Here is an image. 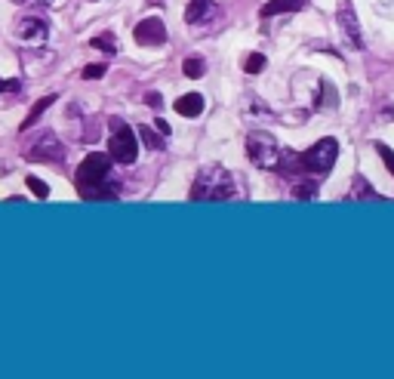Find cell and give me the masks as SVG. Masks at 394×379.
<instances>
[{"label":"cell","instance_id":"6da1fadb","mask_svg":"<svg viewBox=\"0 0 394 379\" xmlns=\"http://www.w3.org/2000/svg\"><path fill=\"white\" fill-rule=\"evenodd\" d=\"M78 191L83 201H115L117 198V185L111 182V157L92 151L83 157V164L78 166Z\"/></svg>","mask_w":394,"mask_h":379},{"label":"cell","instance_id":"7a4b0ae2","mask_svg":"<svg viewBox=\"0 0 394 379\" xmlns=\"http://www.w3.org/2000/svg\"><path fill=\"white\" fill-rule=\"evenodd\" d=\"M234 179L225 166H203L191 185V201H231Z\"/></svg>","mask_w":394,"mask_h":379},{"label":"cell","instance_id":"3957f363","mask_svg":"<svg viewBox=\"0 0 394 379\" xmlns=\"http://www.w3.org/2000/svg\"><path fill=\"white\" fill-rule=\"evenodd\" d=\"M247 154L250 161L262 166V170H277L280 166V145L275 142V136L265 129H252L247 136Z\"/></svg>","mask_w":394,"mask_h":379},{"label":"cell","instance_id":"277c9868","mask_svg":"<svg viewBox=\"0 0 394 379\" xmlns=\"http://www.w3.org/2000/svg\"><path fill=\"white\" fill-rule=\"evenodd\" d=\"M111 124H115V133H111V142H108L111 161H117V164H124V166L136 164V157H139L136 133L127 124H120V120H111Z\"/></svg>","mask_w":394,"mask_h":379},{"label":"cell","instance_id":"5b68a950","mask_svg":"<svg viewBox=\"0 0 394 379\" xmlns=\"http://www.w3.org/2000/svg\"><path fill=\"white\" fill-rule=\"evenodd\" d=\"M336 157H339V142H336V139H321V142H314L302 154V170L326 173V170H333Z\"/></svg>","mask_w":394,"mask_h":379},{"label":"cell","instance_id":"8992f818","mask_svg":"<svg viewBox=\"0 0 394 379\" xmlns=\"http://www.w3.org/2000/svg\"><path fill=\"white\" fill-rule=\"evenodd\" d=\"M25 157L28 161H37V164H62L65 161V145L55 139V133H43Z\"/></svg>","mask_w":394,"mask_h":379},{"label":"cell","instance_id":"52a82bcc","mask_svg":"<svg viewBox=\"0 0 394 379\" xmlns=\"http://www.w3.org/2000/svg\"><path fill=\"white\" fill-rule=\"evenodd\" d=\"M133 37L139 46H161V43H166V28L161 18H142V22L136 25Z\"/></svg>","mask_w":394,"mask_h":379},{"label":"cell","instance_id":"ba28073f","mask_svg":"<svg viewBox=\"0 0 394 379\" xmlns=\"http://www.w3.org/2000/svg\"><path fill=\"white\" fill-rule=\"evenodd\" d=\"M339 25H342L345 37H348V41H351L354 46H363V37H361V22H358V16H354L351 0H345V4L339 6Z\"/></svg>","mask_w":394,"mask_h":379},{"label":"cell","instance_id":"9c48e42d","mask_svg":"<svg viewBox=\"0 0 394 379\" xmlns=\"http://www.w3.org/2000/svg\"><path fill=\"white\" fill-rule=\"evenodd\" d=\"M16 34L22 37V41H43V37L50 34V25H46L43 18H22Z\"/></svg>","mask_w":394,"mask_h":379},{"label":"cell","instance_id":"30bf717a","mask_svg":"<svg viewBox=\"0 0 394 379\" xmlns=\"http://www.w3.org/2000/svg\"><path fill=\"white\" fill-rule=\"evenodd\" d=\"M173 108L179 111L182 117H197V114H203V96L201 92H185L179 102H173Z\"/></svg>","mask_w":394,"mask_h":379},{"label":"cell","instance_id":"8fae6325","mask_svg":"<svg viewBox=\"0 0 394 379\" xmlns=\"http://www.w3.org/2000/svg\"><path fill=\"white\" fill-rule=\"evenodd\" d=\"M215 16V6L210 0H191L188 9H185V22L188 25H197V22H206V18Z\"/></svg>","mask_w":394,"mask_h":379},{"label":"cell","instance_id":"7c38bea8","mask_svg":"<svg viewBox=\"0 0 394 379\" xmlns=\"http://www.w3.org/2000/svg\"><path fill=\"white\" fill-rule=\"evenodd\" d=\"M55 99H59V96H55V92H50V96H43V99H37V102H34V108L28 111V117L22 120V133H25V129H31V127L37 124V120H41V114H43V111L53 105Z\"/></svg>","mask_w":394,"mask_h":379},{"label":"cell","instance_id":"4fadbf2b","mask_svg":"<svg viewBox=\"0 0 394 379\" xmlns=\"http://www.w3.org/2000/svg\"><path fill=\"white\" fill-rule=\"evenodd\" d=\"M302 9V0H268L265 6H262V16H277V13H299Z\"/></svg>","mask_w":394,"mask_h":379},{"label":"cell","instance_id":"5bb4252c","mask_svg":"<svg viewBox=\"0 0 394 379\" xmlns=\"http://www.w3.org/2000/svg\"><path fill=\"white\" fill-rule=\"evenodd\" d=\"M182 71H185V78L197 80V78H203V74H206V62L203 59H185L182 62Z\"/></svg>","mask_w":394,"mask_h":379},{"label":"cell","instance_id":"9a60e30c","mask_svg":"<svg viewBox=\"0 0 394 379\" xmlns=\"http://www.w3.org/2000/svg\"><path fill=\"white\" fill-rule=\"evenodd\" d=\"M28 188H31V194H34V198L37 201H46V198H50V185H46V182H41V179H37V176H28Z\"/></svg>","mask_w":394,"mask_h":379},{"label":"cell","instance_id":"2e32d148","mask_svg":"<svg viewBox=\"0 0 394 379\" xmlns=\"http://www.w3.org/2000/svg\"><path fill=\"white\" fill-rule=\"evenodd\" d=\"M243 68H247V74H259L262 68H265V55H262V53H250L247 62H243Z\"/></svg>","mask_w":394,"mask_h":379},{"label":"cell","instance_id":"e0dca14e","mask_svg":"<svg viewBox=\"0 0 394 379\" xmlns=\"http://www.w3.org/2000/svg\"><path fill=\"white\" fill-rule=\"evenodd\" d=\"M139 136H142V142H145L148 148H164V139L157 136L151 127H142V129H139Z\"/></svg>","mask_w":394,"mask_h":379},{"label":"cell","instance_id":"ac0fdd59","mask_svg":"<svg viewBox=\"0 0 394 379\" xmlns=\"http://www.w3.org/2000/svg\"><path fill=\"white\" fill-rule=\"evenodd\" d=\"M92 46H96V50H105L108 55H115L117 50H115V37L111 34H99V37H92Z\"/></svg>","mask_w":394,"mask_h":379},{"label":"cell","instance_id":"d6986e66","mask_svg":"<svg viewBox=\"0 0 394 379\" xmlns=\"http://www.w3.org/2000/svg\"><path fill=\"white\" fill-rule=\"evenodd\" d=\"M105 71H108V65H102V62L87 65L83 68V80H99V78H105Z\"/></svg>","mask_w":394,"mask_h":379},{"label":"cell","instance_id":"ffe728a7","mask_svg":"<svg viewBox=\"0 0 394 379\" xmlns=\"http://www.w3.org/2000/svg\"><path fill=\"white\" fill-rule=\"evenodd\" d=\"M314 194H317V188H314L312 182H305V185H296V188H293V198H296V201H312Z\"/></svg>","mask_w":394,"mask_h":379},{"label":"cell","instance_id":"44dd1931","mask_svg":"<svg viewBox=\"0 0 394 379\" xmlns=\"http://www.w3.org/2000/svg\"><path fill=\"white\" fill-rule=\"evenodd\" d=\"M376 151H379V157H382V161H385V166H388V173L394 176V151H391V148H388V145H382V142H376Z\"/></svg>","mask_w":394,"mask_h":379},{"label":"cell","instance_id":"7402d4cb","mask_svg":"<svg viewBox=\"0 0 394 379\" xmlns=\"http://www.w3.org/2000/svg\"><path fill=\"white\" fill-rule=\"evenodd\" d=\"M354 194H363V198L376 201V191H373V188H370V185H367V182H363V179H361V176H358V182H354Z\"/></svg>","mask_w":394,"mask_h":379},{"label":"cell","instance_id":"603a6c76","mask_svg":"<svg viewBox=\"0 0 394 379\" xmlns=\"http://www.w3.org/2000/svg\"><path fill=\"white\" fill-rule=\"evenodd\" d=\"M145 102H148V105H151L154 111H161V108H164V99H161V92H148V96H145Z\"/></svg>","mask_w":394,"mask_h":379},{"label":"cell","instance_id":"cb8c5ba5","mask_svg":"<svg viewBox=\"0 0 394 379\" xmlns=\"http://www.w3.org/2000/svg\"><path fill=\"white\" fill-rule=\"evenodd\" d=\"M0 92H18V80H0Z\"/></svg>","mask_w":394,"mask_h":379},{"label":"cell","instance_id":"d4e9b609","mask_svg":"<svg viewBox=\"0 0 394 379\" xmlns=\"http://www.w3.org/2000/svg\"><path fill=\"white\" fill-rule=\"evenodd\" d=\"M154 129L161 136H170V127H166V120H154Z\"/></svg>","mask_w":394,"mask_h":379},{"label":"cell","instance_id":"484cf974","mask_svg":"<svg viewBox=\"0 0 394 379\" xmlns=\"http://www.w3.org/2000/svg\"><path fill=\"white\" fill-rule=\"evenodd\" d=\"M16 4H53V0H16Z\"/></svg>","mask_w":394,"mask_h":379}]
</instances>
